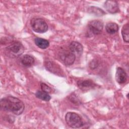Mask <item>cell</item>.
I'll return each mask as SVG.
<instances>
[{
    "label": "cell",
    "instance_id": "cell-10",
    "mask_svg": "<svg viewBox=\"0 0 129 129\" xmlns=\"http://www.w3.org/2000/svg\"><path fill=\"white\" fill-rule=\"evenodd\" d=\"M77 85L80 89L86 90L93 88L96 86V84L92 80H85L78 81Z\"/></svg>",
    "mask_w": 129,
    "mask_h": 129
},
{
    "label": "cell",
    "instance_id": "cell-2",
    "mask_svg": "<svg viewBox=\"0 0 129 129\" xmlns=\"http://www.w3.org/2000/svg\"><path fill=\"white\" fill-rule=\"evenodd\" d=\"M65 120L67 124L72 128H79L83 124L81 116L75 112H68L66 114Z\"/></svg>",
    "mask_w": 129,
    "mask_h": 129
},
{
    "label": "cell",
    "instance_id": "cell-14",
    "mask_svg": "<svg viewBox=\"0 0 129 129\" xmlns=\"http://www.w3.org/2000/svg\"><path fill=\"white\" fill-rule=\"evenodd\" d=\"M119 27L117 24L113 22H110L106 24L105 29L109 34H112L117 32L118 30Z\"/></svg>",
    "mask_w": 129,
    "mask_h": 129
},
{
    "label": "cell",
    "instance_id": "cell-17",
    "mask_svg": "<svg viewBox=\"0 0 129 129\" xmlns=\"http://www.w3.org/2000/svg\"><path fill=\"white\" fill-rule=\"evenodd\" d=\"M128 28H129L128 24L127 23L123 25L121 30V34H122L123 39L125 42H127V43H128L129 41Z\"/></svg>",
    "mask_w": 129,
    "mask_h": 129
},
{
    "label": "cell",
    "instance_id": "cell-7",
    "mask_svg": "<svg viewBox=\"0 0 129 129\" xmlns=\"http://www.w3.org/2000/svg\"><path fill=\"white\" fill-rule=\"evenodd\" d=\"M70 50L75 55V56H80L83 51L82 45L78 42L73 41L69 45Z\"/></svg>",
    "mask_w": 129,
    "mask_h": 129
},
{
    "label": "cell",
    "instance_id": "cell-13",
    "mask_svg": "<svg viewBox=\"0 0 129 129\" xmlns=\"http://www.w3.org/2000/svg\"><path fill=\"white\" fill-rule=\"evenodd\" d=\"M34 42L39 48L42 49L47 48L49 45V42L47 40L41 38L37 37L35 38Z\"/></svg>",
    "mask_w": 129,
    "mask_h": 129
},
{
    "label": "cell",
    "instance_id": "cell-1",
    "mask_svg": "<svg viewBox=\"0 0 129 129\" xmlns=\"http://www.w3.org/2000/svg\"><path fill=\"white\" fill-rule=\"evenodd\" d=\"M0 105L2 110L11 112L17 115L21 114L25 108L24 103L13 96L3 98L1 100Z\"/></svg>",
    "mask_w": 129,
    "mask_h": 129
},
{
    "label": "cell",
    "instance_id": "cell-6",
    "mask_svg": "<svg viewBox=\"0 0 129 129\" xmlns=\"http://www.w3.org/2000/svg\"><path fill=\"white\" fill-rule=\"evenodd\" d=\"M89 31L94 35L100 34L103 30V24L98 20H94L90 21L88 24Z\"/></svg>",
    "mask_w": 129,
    "mask_h": 129
},
{
    "label": "cell",
    "instance_id": "cell-5",
    "mask_svg": "<svg viewBox=\"0 0 129 129\" xmlns=\"http://www.w3.org/2000/svg\"><path fill=\"white\" fill-rule=\"evenodd\" d=\"M59 57L61 61L66 66H70L73 64L75 60V55L70 51L63 50L59 53Z\"/></svg>",
    "mask_w": 129,
    "mask_h": 129
},
{
    "label": "cell",
    "instance_id": "cell-15",
    "mask_svg": "<svg viewBox=\"0 0 129 129\" xmlns=\"http://www.w3.org/2000/svg\"><path fill=\"white\" fill-rule=\"evenodd\" d=\"M88 11L89 13H91L98 16H101L105 14V12L103 10L96 7H90L88 9Z\"/></svg>",
    "mask_w": 129,
    "mask_h": 129
},
{
    "label": "cell",
    "instance_id": "cell-8",
    "mask_svg": "<svg viewBox=\"0 0 129 129\" xmlns=\"http://www.w3.org/2000/svg\"><path fill=\"white\" fill-rule=\"evenodd\" d=\"M127 76L125 71L120 67H118L116 69L115 78L118 83L122 84L124 83L127 80Z\"/></svg>",
    "mask_w": 129,
    "mask_h": 129
},
{
    "label": "cell",
    "instance_id": "cell-11",
    "mask_svg": "<svg viewBox=\"0 0 129 129\" xmlns=\"http://www.w3.org/2000/svg\"><path fill=\"white\" fill-rule=\"evenodd\" d=\"M35 60L34 57L29 54H25L23 55L21 59L22 64L26 67H30L32 66L34 63Z\"/></svg>",
    "mask_w": 129,
    "mask_h": 129
},
{
    "label": "cell",
    "instance_id": "cell-19",
    "mask_svg": "<svg viewBox=\"0 0 129 129\" xmlns=\"http://www.w3.org/2000/svg\"><path fill=\"white\" fill-rule=\"evenodd\" d=\"M97 66V63L96 61H92L90 63V67L92 69H94Z\"/></svg>",
    "mask_w": 129,
    "mask_h": 129
},
{
    "label": "cell",
    "instance_id": "cell-4",
    "mask_svg": "<svg viewBox=\"0 0 129 129\" xmlns=\"http://www.w3.org/2000/svg\"><path fill=\"white\" fill-rule=\"evenodd\" d=\"M30 24L33 30L37 33H45L48 30L47 23L41 18H33L30 21Z\"/></svg>",
    "mask_w": 129,
    "mask_h": 129
},
{
    "label": "cell",
    "instance_id": "cell-16",
    "mask_svg": "<svg viewBox=\"0 0 129 129\" xmlns=\"http://www.w3.org/2000/svg\"><path fill=\"white\" fill-rule=\"evenodd\" d=\"M35 96L38 98L45 101H49L51 99V97L48 93L43 91H37L35 93Z\"/></svg>",
    "mask_w": 129,
    "mask_h": 129
},
{
    "label": "cell",
    "instance_id": "cell-9",
    "mask_svg": "<svg viewBox=\"0 0 129 129\" xmlns=\"http://www.w3.org/2000/svg\"><path fill=\"white\" fill-rule=\"evenodd\" d=\"M104 7L109 13L114 14L118 11L117 3L115 1H107L104 3Z\"/></svg>",
    "mask_w": 129,
    "mask_h": 129
},
{
    "label": "cell",
    "instance_id": "cell-18",
    "mask_svg": "<svg viewBox=\"0 0 129 129\" xmlns=\"http://www.w3.org/2000/svg\"><path fill=\"white\" fill-rule=\"evenodd\" d=\"M41 88L43 91L46 92L47 93H50L52 91V89L50 87H49L48 85L43 83H42L41 84Z\"/></svg>",
    "mask_w": 129,
    "mask_h": 129
},
{
    "label": "cell",
    "instance_id": "cell-12",
    "mask_svg": "<svg viewBox=\"0 0 129 129\" xmlns=\"http://www.w3.org/2000/svg\"><path fill=\"white\" fill-rule=\"evenodd\" d=\"M45 66L46 68L51 72L52 73L56 74L57 73L60 74V68L59 67L56 63L51 61H47L45 63Z\"/></svg>",
    "mask_w": 129,
    "mask_h": 129
},
{
    "label": "cell",
    "instance_id": "cell-3",
    "mask_svg": "<svg viewBox=\"0 0 129 129\" xmlns=\"http://www.w3.org/2000/svg\"><path fill=\"white\" fill-rule=\"evenodd\" d=\"M7 52L11 56L17 57L21 55L24 51L22 44L18 41H12L6 48Z\"/></svg>",
    "mask_w": 129,
    "mask_h": 129
}]
</instances>
